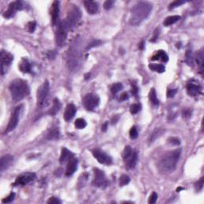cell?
Instances as JSON below:
<instances>
[{"mask_svg":"<svg viewBox=\"0 0 204 204\" xmlns=\"http://www.w3.org/2000/svg\"><path fill=\"white\" fill-rule=\"evenodd\" d=\"M181 155V149L177 148L163 156L160 160V168L167 172H171L175 169Z\"/></svg>","mask_w":204,"mask_h":204,"instance_id":"4","label":"cell"},{"mask_svg":"<svg viewBox=\"0 0 204 204\" xmlns=\"http://www.w3.org/2000/svg\"><path fill=\"white\" fill-rule=\"evenodd\" d=\"M149 98H150L151 102H152L153 105H156V106H158L160 102H159V100L158 98H157L156 92L155 89H151L150 93H149Z\"/></svg>","mask_w":204,"mask_h":204,"instance_id":"29","label":"cell"},{"mask_svg":"<svg viewBox=\"0 0 204 204\" xmlns=\"http://www.w3.org/2000/svg\"><path fill=\"white\" fill-rule=\"evenodd\" d=\"M160 28H156V30H155V31H154V33H153V36H152V39L150 40L151 42H156V41L157 39H158V38H159V34H160Z\"/></svg>","mask_w":204,"mask_h":204,"instance_id":"44","label":"cell"},{"mask_svg":"<svg viewBox=\"0 0 204 204\" xmlns=\"http://www.w3.org/2000/svg\"><path fill=\"white\" fill-rule=\"evenodd\" d=\"M19 69L22 73H29L31 72V65L27 59H22L19 64Z\"/></svg>","mask_w":204,"mask_h":204,"instance_id":"23","label":"cell"},{"mask_svg":"<svg viewBox=\"0 0 204 204\" xmlns=\"http://www.w3.org/2000/svg\"><path fill=\"white\" fill-rule=\"evenodd\" d=\"M129 136L131 137V139L134 140V139H137L138 137V132H137V129L136 127H133L130 129V132H129Z\"/></svg>","mask_w":204,"mask_h":204,"instance_id":"41","label":"cell"},{"mask_svg":"<svg viewBox=\"0 0 204 204\" xmlns=\"http://www.w3.org/2000/svg\"><path fill=\"white\" fill-rule=\"evenodd\" d=\"M157 198H158V195H157L156 193V192H153L152 194H151L150 197H149L148 202H149V203H150V204H153V203H155V202H156Z\"/></svg>","mask_w":204,"mask_h":204,"instance_id":"46","label":"cell"},{"mask_svg":"<svg viewBox=\"0 0 204 204\" xmlns=\"http://www.w3.org/2000/svg\"><path fill=\"white\" fill-rule=\"evenodd\" d=\"M196 62L199 68V73L203 74V51L202 50H199L196 56Z\"/></svg>","mask_w":204,"mask_h":204,"instance_id":"26","label":"cell"},{"mask_svg":"<svg viewBox=\"0 0 204 204\" xmlns=\"http://www.w3.org/2000/svg\"><path fill=\"white\" fill-rule=\"evenodd\" d=\"M183 117H185V118H189L190 117H191V114H192V111L191 109H184L182 112Z\"/></svg>","mask_w":204,"mask_h":204,"instance_id":"43","label":"cell"},{"mask_svg":"<svg viewBox=\"0 0 204 204\" xmlns=\"http://www.w3.org/2000/svg\"><path fill=\"white\" fill-rule=\"evenodd\" d=\"M14 162V156L11 155H6L1 158L0 160V171H3L7 169Z\"/></svg>","mask_w":204,"mask_h":204,"instance_id":"16","label":"cell"},{"mask_svg":"<svg viewBox=\"0 0 204 204\" xmlns=\"http://www.w3.org/2000/svg\"><path fill=\"white\" fill-rule=\"evenodd\" d=\"M56 55H57V52L55 50H50L47 53V58L49 59H54Z\"/></svg>","mask_w":204,"mask_h":204,"instance_id":"48","label":"cell"},{"mask_svg":"<svg viewBox=\"0 0 204 204\" xmlns=\"http://www.w3.org/2000/svg\"><path fill=\"white\" fill-rule=\"evenodd\" d=\"M59 131L57 129H53L50 130V132L47 134V139L49 140H54V139H57L59 137Z\"/></svg>","mask_w":204,"mask_h":204,"instance_id":"31","label":"cell"},{"mask_svg":"<svg viewBox=\"0 0 204 204\" xmlns=\"http://www.w3.org/2000/svg\"><path fill=\"white\" fill-rule=\"evenodd\" d=\"M187 91L191 97H197L201 93L202 88L199 85L191 82L187 85Z\"/></svg>","mask_w":204,"mask_h":204,"instance_id":"15","label":"cell"},{"mask_svg":"<svg viewBox=\"0 0 204 204\" xmlns=\"http://www.w3.org/2000/svg\"><path fill=\"white\" fill-rule=\"evenodd\" d=\"M50 93V83L48 81H45L41 86L38 88L37 92V104L38 107H42L45 105V101Z\"/></svg>","mask_w":204,"mask_h":204,"instance_id":"7","label":"cell"},{"mask_svg":"<svg viewBox=\"0 0 204 204\" xmlns=\"http://www.w3.org/2000/svg\"><path fill=\"white\" fill-rule=\"evenodd\" d=\"M67 27L65 22H60L58 23V29L56 30L55 39L57 46L62 47L65 46L67 38Z\"/></svg>","mask_w":204,"mask_h":204,"instance_id":"6","label":"cell"},{"mask_svg":"<svg viewBox=\"0 0 204 204\" xmlns=\"http://www.w3.org/2000/svg\"><path fill=\"white\" fill-rule=\"evenodd\" d=\"M202 187H203V178L202 177V178L196 183V184H195V189H196L197 191H202Z\"/></svg>","mask_w":204,"mask_h":204,"instance_id":"42","label":"cell"},{"mask_svg":"<svg viewBox=\"0 0 204 204\" xmlns=\"http://www.w3.org/2000/svg\"><path fill=\"white\" fill-rule=\"evenodd\" d=\"M137 160H138V153L137 152H133L132 155L130 156L127 160L125 161L126 164V167L128 169H133L136 167L137 164Z\"/></svg>","mask_w":204,"mask_h":204,"instance_id":"21","label":"cell"},{"mask_svg":"<svg viewBox=\"0 0 204 204\" xmlns=\"http://www.w3.org/2000/svg\"><path fill=\"white\" fill-rule=\"evenodd\" d=\"M13 60H14V57L11 54L4 50L1 51V73L2 75H4V73H6L8 66L11 64Z\"/></svg>","mask_w":204,"mask_h":204,"instance_id":"11","label":"cell"},{"mask_svg":"<svg viewBox=\"0 0 204 204\" xmlns=\"http://www.w3.org/2000/svg\"><path fill=\"white\" fill-rule=\"evenodd\" d=\"M186 62L189 66H192L193 64V57H192V51L191 50H188L186 53Z\"/></svg>","mask_w":204,"mask_h":204,"instance_id":"36","label":"cell"},{"mask_svg":"<svg viewBox=\"0 0 204 204\" xmlns=\"http://www.w3.org/2000/svg\"><path fill=\"white\" fill-rule=\"evenodd\" d=\"M122 89H123V85H122V84L116 83L112 86L111 91L113 94H115V93H117L119 91H121Z\"/></svg>","mask_w":204,"mask_h":204,"instance_id":"37","label":"cell"},{"mask_svg":"<svg viewBox=\"0 0 204 204\" xmlns=\"http://www.w3.org/2000/svg\"><path fill=\"white\" fill-rule=\"evenodd\" d=\"M102 43H103V42L101 41V40H98V39L93 40L91 42H89V43L88 44V46H86V50H89L93 47H97V46H100V45H101Z\"/></svg>","mask_w":204,"mask_h":204,"instance_id":"33","label":"cell"},{"mask_svg":"<svg viewBox=\"0 0 204 204\" xmlns=\"http://www.w3.org/2000/svg\"><path fill=\"white\" fill-rule=\"evenodd\" d=\"M86 125H87V123H86V121H85L82 118H78V119L76 120L75 121V127L78 129H85L86 127Z\"/></svg>","mask_w":204,"mask_h":204,"instance_id":"32","label":"cell"},{"mask_svg":"<svg viewBox=\"0 0 204 204\" xmlns=\"http://www.w3.org/2000/svg\"><path fill=\"white\" fill-rule=\"evenodd\" d=\"M81 18V11L79 7L75 5L71 6L70 9L68 11L65 23L66 25L68 30H74L79 23Z\"/></svg>","mask_w":204,"mask_h":204,"instance_id":"5","label":"cell"},{"mask_svg":"<svg viewBox=\"0 0 204 204\" xmlns=\"http://www.w3.org/2000/svg\"><path fill=\"white\" fill-rule=\"evenodd\" d=\"M9 89L11 94L12 100L14 102L22 100L30 93V89L26 81L22 79H15L11 81Z\"/></svg>","mask_w":204,"mask_h":204,"instance_id":"3","label":"cell"},{"mask_svg":"<svg viewBox=\"0 0 204 204\" xmlns=\"http://www.w3.org/2000/svg\"><path fill=\"white\" fill-rule=\"evenodd\" d=\"M35 27L36 23L34 22H30V23L28 24V30H29L30 33H33V32L34 31V30H35Z\"/></svg>","mask_w":204,"mask_h":204,"instance_id":"49","label":"cell"},{"mask_svg":"<svg viewBox=\"0 0 204 204\" xmlns=\"http://www.w3.org/2000/svg\"><path fill=\"white\" fill-rule=\"evenodd\" d=\"M82 41L80 37L74 38L69 46L67 53V65L69 69L73 72L78 71L81 66L82 59Z\"/></svg>","mask_w":204,"mask_h":204,"instance_id":"1","label":"cell"},{"mask_svg":"<svg viewBox=\"0 0 204 204\" xmlns=\"http://www.w3.org/2000/svg\"><path fill=\"white\" fill-rule=\"evenodd\" d=\"M21 111H22V105H19V106H18L14 109V111L13 112L11 117L10 118V121H9V123L7 125L5 133H9L15 129V128L17 127V125L18 124V121H19Z\"/></svg>","mask_w":204,"mask_h":204,"instance_id":"9","label":"cell"},{"mask_svg":"<svg viewBox=\"0 0 204 204\" xmlns=\"http://www.w3.org/2000/svg\"><path fill=\"white\" fill-rule=\"evenodd\" d=\"M107 128H108V123L106 122V123L103 124L102 125V127H101V130L103 132H106V130H107Z\"/></svg>","mask_w":204,"mask_h":204,"instance_id":"53","label":"cell"},{"mask_svg":"<svg viewBox=\"0 0 204 204\" xmlns=\"http://www.w3.org/2000/svg\"><path fill=\"white\" fill-rule=\"evenodd\" d=\"M133 149H132V148L130 146H126L125 148V149H124V152L123 153H122V158H123L124 161H126L128 160V159L130 157V156L132 155V153H133Z\"/></svg>","mask_w":204,"mask_h":204,"instance_id":"30","label":"cell"},{"mask_svg":"<svg viewBox=\"0 0 204 204\" xmlns=\"http://www.w3.org/2000/svg\"><path fill=\"white\" fill-rule=\"evenodd\" d=\"M36 178L35 173L27 172L22 174L21 175L16 179L15 182L14 183V186H25V185L30 183Z\"/></svg>","mask_w":204,"mask_h":204,"instance_id":"13","label":"cell"},{"mask_svg":"<svg viewBox=\"0 0 204 204\" xmlns=\"http://www.w3.org/2000/svg\"><path fill=\"white\" fill-rule=\"evenodd\" d=\"M23 2L21 1H16V2H10L8 6L7 10L4 12L3 16L6 18H10L15 14L16 11L18 10H22L23 8Z\"/></svg>","mask_w":204,"mask_h":204,"instance_id":"12","label":"cell"},{"mask_svg":"<svg viewBox=\"0 0 204 204\" xmlns=\"http://www.w3.org/2000/svg\"><path fill=\"white\" fill-rule=\"evenodd\" d=\"M162 133H163V131L161 130V129H157V130H156L154 133H152V136H151L150 139H149L150 142H153V141H155L156 139H157L159 137H160V136L162 135Z\"/></svg>","mask_w":204,"mask_h":204,"instance_id":"35","label":"cell"},{"mask_svg":"<svg viewBox=\"0 0 204 204\" xmlns=\"http://www.w3.org/2000/svg\"><path fill=\"white\" fill-rule=\"evenodd\" d=\"M185 3H186L185 1H181V0H176V1H174V2H171V3L170 5L168 6V10H173V9H175V8L178 7V6H181V5H183V4H185Z\"/></svg>","mask_w":204,"mask_h":204,"instance_id":"34","label":"cell"},{"mask_svg":"<svg viewBox=\"0 0 204 204\" xmlns=\"http://www.w3.org/2000/svg\"><path fill=\"white\" fill-rule=\"evenodd\" d=\"M61 108H62V104H61L58 98H54V101H53V106H52L51 109L49 113L51 116H55L59 112Z\"/></svg>","mask_w":204,"mask_h":204,"instance_id":"24","label":"cell"},{"mask_svg":"<svg viewBox=\"0 0 204 204\" xmlns=\"http://www.w3.org/2000/svg\"><path fill=\"white\" fill-rule=\"evenodd\" d=\"M93 156L96 158V160L101 164L109 165L113 163V160H112L111 157L105 152H104L103 151L96 149V150L93 151Z\"/></svg>","mask_w":204,"mask_h":204,"instance_id":"14","label":"cell"},{"mask_svg":"<svg viewBox=\"0 0 204 204\" xmlns=\"http://www.w3.org/2000/svg\"><path fill=\"white\" fill-rule=\"evenodd\" d=\"M144 42H141V43L140 44V50H143V49H144Z\"/></svg>","mask_w":204,"mask_h":204,"instance_id":"54","label":"cell"},{"mask_svg":"<svg viewBox=\"0 0 204 204\" xmlns=\"http://www.w3.org/2000/svg\"><path fill=\"white\" fill-rule=\"evenodd\" d=\"M152 60V61L160 60V61H161V62H167L168 61V56H167V54L164 50H159L156 54L153 56Z\"/></svg>","mask_w":204,"mask_h":204,"instance_id":"25","label":"cell"},{"mask_svg":"<svg viewBox=\"0 0 204 204\" xmlns=\"http://www.w3.org/2000/svg\"><path fill=\"white\" fill-rule=\"evenodd\" d=\"M152 5L148 2H139L134 5L131 10L130 23L133 26H138L142 23L151 14Z\"/></svg>","mask_w":204,"mask_h":204,"instance_id":"2","label":"cell"},{"mask_svg":"<svg viewBox=\"0 0 204 204\" xmlns=\"http://www.w3.org/2000/svg\"><path fill=\"white\" fill-rule=\"evenodd\" d=\"M73 157V154L70 152L69 150H68L67 148H64L62 150V153H61V156H60V164H66L67 161H69V160Z\"/></svg>","mask_w":204,"mask_h":204,"instance_id":"22","label":"cell"},{"mask_svg":"<svg viewBox=\"0 0 204 204\" xmlns=\"http://www.w3.org/2000/svg\"><path fill=\"white\" fill-rule=\"evenodd\" d=\"M129 182H130V178H129V176L126 175H121V178H120V185H121V186H125V185H127Z\"/></svg>","mask_w":204,"mask_h":204,"instance_id":"38","label":"cell"},{"mask_svg":"<svg viewBox=\"0 0 204 204\" xmlns=\"http://www.w3.org/2000/svg\"><path fill=\"white\" fill-rule=\"evenodd\" d=\"M47 203H51V204H60L62 203V201L59 200L58 198L56 197H51V198L47 201Z\"/></svg>","mask_w":204,"mask_h":204,"instance_id":"47","label":"cell"},{"mask_svg":"<svg viewBox=\"0 0 204 204\" xmlns=\"http://www.w3.org/2000/svg\"><path fill=\"white\" fill-rule=\"evenodd\" d=\"M121 101H126V100L129 99V94L127 93H124L121 95Z\"/></svg>","mask_w":204,"mask_h":204,"instance_id":"52","label":"cell"},{"mask_svg":"<svg viewBox=\"0 0 204 204\" xmlns=\"http://www.w3.org/2000/svg\"><path fill=\"white\" fill-rule=\"evenodd\" d=\"M77 169V160L76 158H71L69 160V163L67 164L66 171V176H70L73 173L75 172L76 170Z\"/></svg>","mask_w":204,"mask_h":204,"instance_id":"18","label":"cell"},{"mask_svg":"<svg viewBox=\"0 0 204 204\" xmlns=\"http://www.w3.org/2000/svg\"><path fill=\"white\" fill-rule=\"evenodd\" d=\"M141 109V106L140 104H133L130 107V112H131L132 114H137L140 112Z\"/></svg>","mask_w":204,"mask_h":204,"instance_id":"39","label":"cell"},{"mask_svg":"<svg viewBox=\"0 0 204 204\" xmlns=\"http://www.w3.org/2000/svg\"><path fill=\"white\" fill-rule=\"evenodd\" d=\"M177 93V89H168L167 90V97H173Z\"/></svg>","mask_w":204,"mask_h":204,"instance_id":"51","label":"cell"},{"mask_svg":"<svg viewBox=\"0 0 204 204\" xmlns=\"http://www.w3.org/2000/svg\"><path fill=\"white\" fill-rule=\"evenodd\" d=\"M76 111H77V109H76L75 105H73V104H69L66 106V110H65L64 119L66 120V121H69L71 119H73V117L75 116Z\"/></svg>","mask_w":204,"mask_h":204,"instance_id":"19","label":"cell"},{"mask_svg":"<svg viewBox=\"0 0 204 204\" xmlns=\"http://www.w3.org/2000/svg\"><path fill=\"white\" fill-rule=\"evenodd\" d=\"M99 97L93 93H88L83 99V105L85 108L89 111H93L99 105Z\"/></svg>","mask_w":204,"mask_h":204,"instance_id":"8","label":"cell"},{"mask_svg":"<svg viewBox=\"0 0 204 204\" xmlns=\"http://www.w3.org/2000/svg\"><path fill=\"white\" fill-rule=\"evenodd\" d=\"M59 2L58 1H54L52 5L51 16H52V23L54 26L57 25L58 22V18H59Z\"/></svg>","mask_w":204,"mask_h":204,"instance_id":"17","label":"cell"},{"mask_svg":"<svg viewBox=\"0 0 204 204\" xmlns=\"http://www.w3.org/2000/svg\"><path fill=\"white\" fill-rule=\"evenodd\" d=\"M84 4H85V8H86L89 14H94L98 11L99 6H98L97 2H93V1H85Z\"/></svg>","mask_w":204,"mask_h":204,"instance_id":"20","label":"cell"},{"mask_svg":"<svg viewBox=\"0 0 204 204\" xmlns=\"http://www.w3.org/2000/svg\"><path fill=\"white\" fill-rule=\"evenodd\" d=\"M114 1H111V0H107V1H105V3H104V9L105 10H109V9H111L113 5L114 4Z\"/></svg>","mask_w":204,"mask_h":204,"instance_id":"45","label":"cell"},{"mask_svg":"<svg viewBox=\"0 0 204 204\" xmlns=\"http://www.w3.org/2000/svg\"><path fill=\"white\" fill-rule=\"evenodd\" d=\"M93 184L97 187H100V188H105L109 185V182H108L104 171L98 168H94Z\"/></svg>","mask_w":204,"mask_h":204,"instance_id":"10","label":"cell"},{"mask_svg":"<svg viewBox=\"0 0 204 204\" xmlns=\"http://www.w3.org/2000/svg\"><path fill=\"white\" fill-rule=\"evenodd\" d=\"M168 140H169V142L171 143L172 144H175V145H179V144H180V140H179V139L175 138V137L170 138Z\"/></svg>","mask_w":204,"mask_h":204,"instance_id":"50","label":"cell"},{"mask_svg":"<svg viewBox=\"0 0 204 204\" xmlns=\"http://www.w3.org/2000/svg\"><path fill=\"white\" fill-rule=\"evenodd\" d=\"M149 68H150V69L153 70V71H156L160 73H162L165 71L164 66H163L162 64L151 63L149 65Z\"/></svg>","mask_w":204,"mask_h":204,"instance_id":"28","label":"cell"},{"mask_svg":"<svg viewBox=\"0 0 204 204\" xmlns=\"http://www.w3.org/2000/svg\"><path fill=\"white\" fill-rule=\"evenodd\" d=\"M181 17L179 15H172V16H169L166 19L164 20V25L165 26H171L173 24H175V22H177L180 19Z\"/></svg>","mask_w":204,"mask_h":204,"instance_id":"27","label":"cell"},{"mask_svg":"<svg viewBox=\"0 0 204 204\" xmlns=\"http://www.w3.org/2000/svg\"><path fill=\"white\" fill-rule=\"evenodd\" d=\"M182 189H183V188H181V187H179V188H178V189H177V191H179L182 190Z\"/></svg>","mask_w":204,"mask_h":204,"instance_id":"55","label":"cell"},{"mask_svg":"<svg viewBox=\"0 0 204 204\" xmlns=\"http://www.w3.org/2000/svg\"><path fill=\"white\" fill-rule=\"evenodd\" d=\"M14 197H15V194H14V192L10 193V194H9L6 198H5L2 199V202H3V203H9V202H13L14 199Z\"/></svg>","mask_w":204,"mask_h":204,"instance_id":"40","label":"cell"}]
</instances>
